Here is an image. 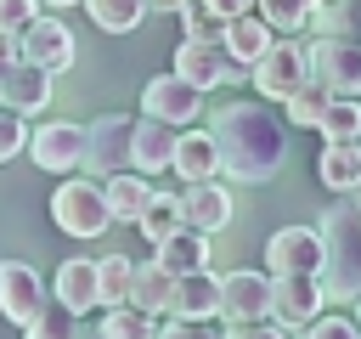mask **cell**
<instances>
[{
    "label": "cell",
    "instance_id": "cell-1",
    "mask_svg": "<svg viewBox=\"0 0 361 339\" xmlns=\"http://www.w3.org/2000/svg\"><path fill=\"white\" fill-rule=\"evenodd\" d=\"M209 141L220 158V175L231 181H271L288 158V124L259 102H226L209 119Z\"/></svg>",
    "mask_w": 361,
    "mask_h": 339
},
{
    "label": "cell",
    "instance_id": "cell-2",
    "mask_svg": "<svg viewBox=\"0 0 361 339\" xmlns=\"http://www.w3.org/2000/svg\"><path fill=\"white\" fill-rule=\"evenodd\" d=\"M316 237H322V288H327V299H338V305L361 299V198H350V192L333 198Z\"/></svg>",
    "mask_w": 361,
    "mask_h": 339
},
{
    "label": "cell",
    "instance_id": "cell-3",
    "mask_svg": "<svg viewBox=\"0 0 361 339\" xmlns=\"http://www.w3.org/2000/svg\"><path fill=\"white\" fill-rule=\"evenodd\" d=\"M51 220H56L68 237H102V232L113 226L107 198H102V181H90V175H68V181L51 192Z\"/></svg>",
    "mask_w": 361,
    "mask_h": 339
},
{
    "label": "cell",
    "instance_id": "cell-4",
    "mask_svg": "<svg viewBox=\"0 0 361 339\" xmlns=\"http://www.w3.org/2000/svg\"><path fill=\"white\" fill-rule=\"evenodd\" d=\"M305 62L327 96H361V40L322 34L316 45H305Z\"/></svg>",
    "mask_w": 361,
    "mask_h": 339
},
{
    "label": "cell",
    "instance_id": "cell-5",
    "mask_svg": "<svg viewBox=\"0 0 361 339\" xmlns=\"http://www.w3.org/2000/svg\"><path fill=\"white\" fill-rule=\"evenodd\" d=\"M130 130H135V119H124V113H102L96 124H85L79 170H85L90 181H107V175L130 170Z\"/></svg>",
    "mask_w": 361,
    "mask_h": 339
},
{
    "label": "cell",
    "instance_id": "cell-6",
    "mask_svg": "<svg viewBox=\"0 0 361 339\" xmlns=\"http://www.w3.org/2000/svg\"><path fill=\"white\" fill-rule=\"evenodd\" d=\"M248 68H254V90H259L265 102H288V96L310 79V62H305V45H299V40H271Z\"/></svg>",
    "mask_w": 361,
    "mask_h": 339
},
{
    "label": "cell",
    "instance_id": "cell-7",
    "mask_svg": "<svg viewBox=\"0 0 361 339\" xmlns=\"http://www.w3.org/2000/svg\"><path fill=\"white\" fill-rule=\"evenodd\" d=\"M73 56H79V40H73V28H68L62 17H34V23L17 34V62L45 68L51 79H56Z\"/></svg>",
    "mask_w": 361,
    "mask_h": 339
},
{
    "label": "cell",
    "instance_id": "cell-8",
    "mask_svg": "<svg viewBox=\"0 0 361 339\" xmlns=\"http://www.w3.org/2000/svg\"><path fill=\"white\" fill-rule=\"evenodd\" d=\"M141 107H147V119H158V124H169V130H186V124H197V119H203V90H197V85H186V79L169 68V73L147 79Z\"/></svg>",
    "mask_w": 361,
    "mask_h": 339
},
{
    "label": "cell",
    "instance_id": "cell-9",
    "mask_svg": "<svg viewBox=\"0 0 361 339\" xmlns=\"http://www.w3.org/2000/svg\"><path fill=\"white\" fill-rule=\"evenodd\" d=\"M175 73H180L186 85H197V90H214V85H226V79H248V68H243L220 40H180Z\"/></svg>",
    "mask_w": 361,
    "mask_h": 339
},
{
    "label": "cell",
    "instance_id": "cell-10",
    "mask_svg": "<svg viewBox=\"0 0 361 339\" xmlns=\"http://www.w3.org/2000/svg\"><path fill=\"white\" fill-rule=\"evenodd\" d=\"M265 277H322V237L316 226H282L265 243Z\"/></svg>",
    "mask_w": 361,
    "mask_h": 339
},
{
    "label": "cell",
    "instance_id": "cell-11",
    "mask_svg": "<svg viewBox=\"0 0 361 339\" xmlns=\"http://www.w3.org/2000/svg\"><path fill=\"white\" fill-rule=\"evenodd\" d=\"M214 316H226V328L265 322L271 316V277L265 271H226L220 277V311Z\"/></svg>",
    "mask_w": 361,
    "mask_h": 339
},
{
    "label": "cell",
    "instance_id": "cell-12",
    "mask_svg": "<svg viewBox=\"0 0 361 339\" xmlns=\"http://www.w3.org/2000/svg\"><path fill=\"white\" fill-rule=\"evenodd\" d=\"M79 153H85V124H68V119H45L39 130H28V158L51 175H68L79 170Z\"/></svg>",
    "mask_w": 361,
    "mask_h": 339
},
{
    "label": "cell",
    "instance_id": "cell-13",
    "mask_svg": "<svg viewBox=\"0 0 361 339\" xmlns=\"http://www.w3.org/2000/svg\"><path fill=\"white\" fill-rule=\"evenodd\" d=\"M175 215H180V226L214 237L220 226H231V192H226L220 181H186V186L175 192Z\"/></svg>",
    "mask_w": 361,
    "mask_h": 339
},
{
    "label": "cell",
    "instance_id": "cell-14",
    "mask_svg": "<svg viewBox=\"0 0 361 339\" xmlns=\"http://www.w3.org/2000/svg\"><path fill=\"white\" fill-rule=\"evenodd\" d=\"M327 305V288L322 277H271V322L276 328H305L316 311Z\"/></svg>",
    "mask_w": 361,
    "mask_h": 339
},
{
    "label": "cell",
    "instance_id": "cell-15",
    "mask_svg": "<svg viewBox=\"0 0 361 339\" xmlns=\"http://www.w3.org/2000/svg\"><path fill=\"white\" fill-rule=\"evenodd\" d=\"M45 282H39V271L28 266V260H0V316L11 322V328H23L39 305H45Z\"/></svg>",
    "mask_w": 361,
    "mask_h": 339
},
{
    "label": "cell",
    "instance_id": "cell-16",
    "mask_svg": "<svg viewBox=\"0 0 361 339\" xmlns=\"http://www.w3.org/2000/svg\"><path fill=\"white\" fill-rule=\"evenodd\" d=\"M214 311H220V277L186 271V277L169 282V299H164L169 322H214Z\"/></svg>",
    "mask_w": 361,
    "mask_h": 339
},
{
    "label": "cell",
    "instance_id": "cell-17",
    "mask_svg": "<svg viewBox=\"0 0 361 339\" xmlns=\"http://www.w3.org/2000/svg\"><path fill=\"white\" fill-rule=\"evenodd\" d=\"M0 107L34 119L39 107H51V73L34 68V62H11V68L0 73Z\"/></svg>",
    "mask_w": 361,
    "mask_h": 339
},
{
    "label": "cell",
    "instance_id": "cell-18",
    "mask_svg": "<svg viewBox=\"0 0 361 339\" xmlns=\"http://www.w3.org/2000/svg\"><path fill=\"white\" fill-rule=\"evenodd\" d=\"M209 232H192V226H175L164 243H152V266L169 271V277H186V271H209Z\"/></svg>",
    "mask_w": 361,
    "mask_h": 339
},
{
    "label": "cell",
    "instance_id": "cell-19",
    "mask_svg": "<svg viewBox=\"0 0 361 339\" xmlns=\"http://www.w3.org/2000/svg\"><path fill=\"white\" fill-rule=\"evenodd\" d=\"M169 158H175V130L141 113L135 130H130V170L135 175H158V170H169Z\"/></svg>",
    "mask_w": 361,
    "mask_h": 339
},
{
    "label": "cell",
    "instance_id": "cell-20",
    "mask_svg": "<svg viewBox=\"0 0 361 339\" xmlns=\"http://www.w3.org/2000/svg\"><path fill=\"white\" fill-rule=\"evenodd\" d=\"M169 170L180 175V181H214L220 175V158H214V141H209V130H175V158H169Z\"/></svg>",
    "mask_w": 361,
    "mask_h": 339
},
{
    "label": "cell",
    "instance_id": "cell-21",
    "mask_svg": "<svg viewBox=\"0 0 361 339\" xmlns=\"http://www.w3.org/2000/svg\"><path fill=\"white\" fill-rule=\"evenodd\" d=\"M316 175L327 192H361V141H327L316 153Z\"/></svg>",
    "mask_w": 361,
    "mask_h": 339
},
{
    "label": "cell",
    "instance_id": "cell-22",
    "mask_svg": "<svg viewBox=\"0 0 361 339\" xmlns=\"http://www.w3.org/2000/svg\"><path fill=\"white\" fill-rule=\"evenodd\" d=\"M152 192H158V186H152L147 175H135V170H118V175H107V181H102L107 215H113V220H130V226H135V215L152 203Z\"/></svg>",
    "mask_w": 361,
    "mask_h": 339
},
{
    "label": "cell",
    "instance_id": "cell-23",
    "mask_svg": "<svg viewBox=\"0 0 361 339\" xmlns=\"http://www.w3.org/2000/svg\"><path fill=\"white\" fill-rule=\"evenodd\" d=\"M51 294L73 311V316H85V311H96V260H62V271H56V282H51Z\"/></svg>",
    "mask_w": 361,
    "mask_h": 339
},
{
    "label": "cell",
    "instance_id": "cell-24",
    "mask_svg": "<svg viewBox=\"0 0 361 339\" xmlns=\"http://www.w3.org/2000/svg\"><path fill=\"white\" fill-rule=\"evenodd\" d=\"M271 40H276V34H271V28H265L254 11H237V17H226V28H220V45H226V51H231L243 68H248V62H254V56H259Z\"/></svg>",
    "mask_w": 361,
    "mask_h": 339
},
{
    "label": "cell",
    "instance_id": "cell-25",
    "mask_svg": "<svg viewBox=\"0 0 361 339\" xmlns=\"http://www.w3.org/2000/svg\"><path fill=\"white\" fill-rule=\"evenodd\" d=\"M96 339H158V316L152 311H135L130 299L124 305H107L102 322H96Z\"/></svg>",
    "mask_w": 361,
    "mask_h": 339
},
{
    "label": "cell",
    "instance_id": "cell-26",
    "mask_svg": "<svg viewBox=\"0 0 361 339\" xmlns=\"http://www.w3.org/2000/svg\"><path fill=\"white\" fill-rule=\"evenodd\" d=\"M316 6L322 0H254V17L271 28V34H282V40H293L299 28H310V17H316Z\"/></svg>",
    "mask_w": 361,
    "mask_h": 339
},
{
    "label": "cell",
    "instance_id": "cell-27",
    "mask_svg": "<svg viewBox=\"0 0 361 339\" xmlns=\"http://www.w3.org/2000/svg\"><path fill=\"white\" fill-rule=\"evenodd\" d=\"M316 130L322 141H361V96H327Z\"/></svg>",
    "mask_w": 361,
    "mask_h": 339
},
{
    "label": "cell",
    "instance_id": "cell-28",
    "mask_svg": "<svg viewBox=\"0 0 361 339\" xmlns=\"http://www.w3.org/2000/svg\"><path fill=\"white\" fill-rule=\"evenodd\" d=\"M23 339H79V316H73L56 294H45V305L23 322Z\"/></svg>",
    "mask_w": 361,
    "mask_h": 339
},
{
    "label": "cell",
    "instance_id": "cell-29",
    "mask_svg": "<svg viewBox=\"0 0 361 339\" xmlns=\"http://www.w3.org/2000/svg\"><path fill=\"white\" fill-rule=\"evenodd\" d=\"M169 282H175V277H169V271H158V266L147 260V266H135V271H130V294H124V299H130L135 311H152V316H164Z\"/></svg>",
    "mask_w": 361,
    "mask_h": 339
},
{
    "label": "cell",
    "instance_id": "cell-30",
    "mask_svg": "<svg viewBox=\"0 0 361 339\" xmlns=\"http://www.w3.org/2000/svg\"><path fill=\"white\" fill-rule=\"evenodd\" d=\"M130 271H135L130 254H102V260H96V305H102V311H107V305H124Z\"/></svg>",
    "mask_w": 361,
    "mask_h": 339
},
{
    "label": "cell",
    "instance_id": "cell-31",
    "mask_svg": "<svg viewBox=\"0 0 361 339\" xmlns=\"http://www.w3.org/2000/svg\"><path fill=\"white\" fill-rule=\"evenodd\" d=\"M79 6H85L90 23L107 28V34H130V28H141V17H147V0H79Z\"/></svg>",
    "mask_w": 361,
    "mask_h": 339
},
{
    "label": "cell",
    "instance_id": "cell-32",
    "mask_svg": "<svg viewBox=\"0 0 361 339\" xmlns=\"http://www.w3.org/2000/svg\"><path fill=\"white\" fill-rule=\"evenodd\" d=\"M135 226H141V237H147V243H164V237L180 226V215H175V198H169V192H152V203L135 215Z\"/></svg>",
    "mask_w": 361,
    "mask_h": 339
},
{
    "label": "cell",
    "instance_id": "cell-33",
    "mask_svg": "<svg viewBox=\"0 0 361 339\" xmlns=\"http://www.w3.org/2000/svg\"><path fill=\"white\" fill-rule=\"evenodd\" d=\"M322 107H327V90L316 85V79H305L293 96H288V113H293V130H316V119H322Z\"/></svg>",
    "mask_w": 361,
    "mask_h": 339
},
{
    "label": "cell",
    "instance_id": "cell-34",
    "mask_svg": "<svg viewBox=\"0 0 361 339\" xmlns=\"http://www.w3.org/2000/svg\"><path fill=\"white\" fill-rule=\"evenodd\" d=\"M288 339H361V328H355L350 316H338V311H333V316L316 311V316H310L299 333H288Z\"/></svg>",
    "mask_w": 361,
    "mask_h": 339
},
{
    "label": "cell",
    "instance_id": "cell-35",
    "mask_svg": "<svg viewBox=\"0 0 361 339\" xmlns=\"http://www.w3.org/2000/svg\"><path fill=\"white\" fill-rule=\"evenodd\" d=\"M180 23H186V40H220V28H226L203 0H186L180 6Z\"/></svg>",
    "mask_w": 361,
    "mask_h": 339
},
{
    "label": "cell",
    "instance_id": "cell-36",
    "mask_svg": "<svg viewBox=\"0 0 361 339\" xmlns=\"http://www.w3.org/2000/svg\"><path fill=\"white\" fill-rule=\"evenodd\" d=\"M28 147V119L23 113H11V107H0V164L6 158H17Z\"/></svg>",
    "mask_w": 361,
    "mask_h": 339
},
{
    "label": "cell",
    "instance_id": "cell-37",
    "mask_svg": "<svg viewBox=\"0 0 361 339\" xmlns=\"http://www.w3.org/2000/svg\"><path fill=\"white\" fill-rule=\"evenodd\" d=\"M34 17H39V0H0V28L6 34H23Z\"/></svg>",
    "mask_w": 361,
    "mask_h": 339
},
{
    "label": "cell",
    "instance_id": "cell-38",
    "mask_svg": "<svg viewBox=\"0 0 361 339\" xmlns=\"http://www.w3.org/2000/svg\"><path fill=\"white\" fill-rule=\"evenodd\" d=\"M220 339H288V328H276V322L265 316V322H237V328H226Z\"/></svg>",
    "mask_w": 361,
    "mask_h": 339
},
{
    "label": "cell",
    "instance_id": "cell-39",
    "mask_svg": "<svg viewBox=\"0 0 361 339\" xmlns=\"http://www.w3.org/2000/svg\"><path fill=\"white\" fill-rule=\"evenodd\" d=\"M158 339H220V328H209V322H158Z\"/></svg>",
    "mask_w": 361,
    "mask_h": 339
},
{
    "label": "cell",
    "instance_id": "cell-40",
    "mask_svg": "<svg viewBox=\"0 0 361 339\" xmlns=\"http://www.w3.org/2000/svg\"><path fill=\"white\" fill-rule=\"evenodd\" d=\"M203 6H209L220 23H226V17H237V11H254V0H203Z\"/></svg>",
    "mask_w": 361,
    "mask_h": 339
},
{
    "label": "cell",
    "instance_id": "cell-41",
    "mask_svg": "<svg viewBox=\"0 0 361 339\" xmlns=\"http://www.w3.org/2000/svg\"><path fill=\"white\" fill-rule=\"evenodd\" d=\"M11 62H17V34H6V28H0V73H6Z\"/></svg>",
    "mask_w": 361,
    "mask_h": 339
},
{
    "label": "cell",
    "instance_id": "cell-42",
    "mask_svg": "<svg viewBox=\"0 0 361 339\" xmlns=\"http://www.w3.org/2000/svg\"><path fill=\"white\" fill-rule=\"evenodd\" d=\"M152 6H158V11H180L186 0H147V11H152Z\"/></svg>",
    "mask_w": 361,
    "mask_h": 339
},
{
    "label": "cell",
    "instance_id": "cell-43",
    "mask_svg": "<svg viewBox=\"0 0 361 339\" xmlns=\"http://www.w3.org/2000/svg\"><path fill=\"white\" fill-rule=\"evenodd\" d=\"M39 6H56V11H68V6H79V0H39Z\"/></svg>",
    "mask_w": 361,
    "mask_h": 339
},
{
    "label": "cell",
    "instance_id": "cell-44",
    "mask_svg": "<svg viewBox=\"0 0 361 339\" xmlns=\"http://www.w3.org/2000/svg\"><path fill=\"white\" fill-rule=\"evenodd\" d=\"M355 328H361V305H355Z\"/></svg>",
    "mask_w": 361,
    "mask_h": 339
}]
</instances>
